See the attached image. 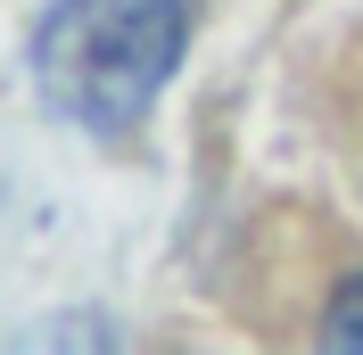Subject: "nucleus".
Here are the masks:
<instances>
[{
	"label": "nucleus",
	"mask_w": 363,
	"mask_h": 355,
	"mask_svg": "<svg viewBox=\"0 0 363 355\" xmlns=\"http://www.w3.org/2000/svg\"><path fill=\"white\" fill-rule=\"evenodd\" d=\"M190 25L199 0H50L25 42V67L50 116L83 133H133L174 83Z\"/></svg>",
	"instance_id": "1"
},
{
	"label": "nucleus",
	"mask_w": 363,
	"mask_h": 355,
	"mask_svg": "<svg viewBox=\"0 0 363 355\" xmlns=\"http://www.w3.org/2000/svg\"><path fill=\"white\" fill-rule=\"evenodd\" d=\"M322 339H330V347H363V273L339 289V297H330V314H322Z\"/></svg>",
	"instance_id": "2"
}]
</instances>
